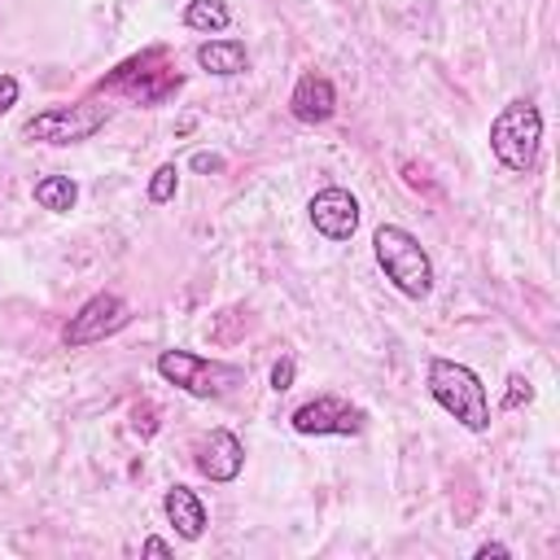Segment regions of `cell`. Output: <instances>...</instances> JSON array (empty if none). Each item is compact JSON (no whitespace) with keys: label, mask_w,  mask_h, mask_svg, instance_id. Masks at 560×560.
I'll use <instances>...</instances> for the list:
<instances>
[{"label":"cell","mask_w":560,"mask_h":560,"mask_svg":"<svg viewBox=\"0 0 560 560\" xmlns=\"http://www.w3.org/2000/svg\"><path fill=\"white\" fill-rule=\"evenodd\" d=\"M153 368H158V376L166 385H175V389H184L192 398H223L245 381V372L236 363L206 359L197 350H162Z\"/></svg>","instance_id":"cell-4"},{"label":"cell","mask_w":560,"mask_h":560,"mask_svg":"<svg viewBox=\"0 0 560 560\" xmlns=\"http://www.w3.org/2000/svg\"><path fill=\"white\" fill-rule=\"evenodd\" d=\"M306 214L315 223V232L324 241H350L359 232V197L341 184H328L319 188L311 201H306Z\"/></svg>","instance_id":"cell-8"},{"label":"cell","mask_w":560,"mask_h":560,"mask_svg":"<svg viewBox=\"0 0 560 560\" xmlns=\"http://www.w3.org/2000/svg\"><path fill=\"white\" fill-rule=\"evenodd\" d=\"M197 66L206 74L232 79V74H245L249 70V48L241 39H201L197 44Z\"/></svg>","instance_id":"cell-12"},{"label":"cell","mask_w":560,"mask_h":560,"mask_svg":"<svg viewBox=\"0 0 560 560\" xmlns=\"http://www.w3.org/2000/svg\"><path fill=\"white\" fill-rule=\"evenodd\" d=\"M538 149H542V114H538V105L525 101V96L499 105V114L490 118V153L499 158V166L512 171V175H525V171H534Z\"/></svg>","instance_id":"cell-3"},{"label":"cell","mask_w":560,"mask_h":560,"mask_svg":"<svg viewBox=\"0 0 560 560\" xmlns=\"http://www.w3.org/2000/svg\"><path fill=\"white\" fill-rule=\"evenodd\" d=\"M184 26L201 31V35H219V31L232 26V9H228V0H188L184 4Z\"/></svg>","instance_id":"cell-14"},{"label":"cell","mask_w":560,"mask_h":560,"mask_svg":"<svg viewBox=\"0 0 560 560\" xmlns=\"http://www.w3.org/2000/svg\"><path fill=\"white\" fill-rule=\"evenodd\" d=\"M127 319H131V306H127L118 293L101 289V293H92V298L66 319L61 341H66L70 350H79V346H96V341L114 337L118 328H127Z\"/></svg>","instance_id":"cell-7"},{"label":"cell","mask_w":560,"mask_h":560,"mask_svg":"<svg viewBox=\"0 0 560 560\" xmlns=\"http://www.w3.org/2000/svg\"><path fill=\"white\" fill-rule=\"evenodd\" d=\"M363 424H368V411L337 394H315L289 411V429L302 438H354L363 433Z\"/></svg>","instance_id":"cell-6"},{"label":"cell","mask_w":560,"mask_h":560,"mask_svg":"<svg viewBox=\"0 0 560 560\" xmlns=\"http://www.w3.org/2000/svg\"><path fill=\"white\" fill-rule=\"evenodd\" d=\"M192 464H197V472H201L206 481L228 486V481H236L241 468H245V446H241V438H236L232 429H210V433L197 442Z\"/></svg>","instance_id":"cell-9"},{"label":"cell","mask_w":560,"mask_h":560,"mask_svg":"<svg viewBox=\"0 0 560 560\" xmlns=\"http://www.w3.org/2000/svg\"><path fill=\"white\" fill-rule=\"evenodd\" d=\"M490 556H494V560H508L512 547H503V542H481V547H477V560H490Z\"/></svg>","instance_id":"cell-20"},{"label":"cell","mask_w":560,"mask_h":560,"mask_svg":"<svg viewBox=\"0 0 560 560\" xmlns=\"http://www.w3.org/2000/svg\"><path fill=\"white\" fill-rule=\"evenodd\" d=\"M293 376H298V363H293V354H280V359L271 363V389H276V394H284V389L293 385Z\"/></svg>","instance_id":"cell-17"},{"label":"cell","mask_w":560,"mask_h":560,"mask_svg":"<svg viewBox=\"0 0 560 560\" xmlns=\"http://www.w3.org/2000/svg\"><path fill=\"white\" fill-rule=\"evenodd\" d=\"M105 122H109V109H105V105H96V101H74V105H48V109L31 114L18 136H22L26 144H57V149H66V144L92 140Z\"/></svg>","instance_id":"cell-5"},{"label":"cell","mask_w":560,"mask_h":560,"mask_svg":"<svg viewBox=\"0 0 560 560\" xmlns=\"http://www.w3.org/2000/svg\"><path fill=\"white\" fill-rule=\"evenodd\" d=\"M372 254H376V267L385 271V280H389L402 298L420 302V298L433 293V258H429V249L420 245V236L407 232L402 223H381V228L372 232Z\"/></svg>","instance_id":"cell-2"},{"label":"cell","mask_w":560,"mask_h":560,"mask_svg":"<svg viewBox=\"0 0 560 560\" xmlns=\"http://www.w3.org/2000/svg\"><path fill=\"white\" fill-rule=\"evenodd\" d=\"M31 197H35V206H39V210L70 214V210H74V201H79V184H74L70 175H44V179H35Z\"/></svg>","instance_id":"cell-13"},{"label":"cell","mask_w":560,"mask_h":560,"mask_svg":"<svg viewBox=\"0 0 560 560\" xmlns=\"http://www.w3.org/2000/svg\"><path fill=\"white\" fill-rule=\"evenodd\" d=\"M140 556H171V542H166V538H153V534H149V538L140 542Z\"/></svg>","instance_id":"cell-19"},{"label":"cell","mask_w":560,"mask_h":560,"mask_svg":"<svg viewBox=\"0 0 560 560\" xmlns=\"http://www.w3.org/2000/svg\"><path fill=\"white\" fill-rule=\"evenodd\" d=\"M162 512H166V521L175 525V534H179L184 542H197V538L206 534V525H210V512H206L201 494L188 490V486H171V490L162 494Z\"/></svg>","instance_id":"cell-11"},{"label":"cell","mask_w":560,"mask_h":560,"mask_svg":"<svg viewBox=\"0 0 560 560\" xmlns=\"http://www.w3.org/2000/svg\"><path fill=\"white\" fill-rule=\"evenodd\" d=\"M529 402H534V385H529V376L512 372V376H508V389H503V411H521V407H529Z\"/></svg>","instance_id":"cell-16"},{"label":"cell","mask_w":560,"mask_h":560,"mask_svg":"<svg viewBox=\"0 0 560 560\" xmlns=\"http://www.w3.org/2000/svg\"><path fill=\"white\" fill-rule=\"evenodd\" d=\"M192 166H197V171H219V166H223V158H214V153H197V158H192Z\"/></svg>","instance_id":"cell-21"},{"label":"cell","mask_w":560,"mask_h":560,"mask_svg":"<svg viewBox=\"0 0 560 560\" xmlns=\"http://www.w3.org/2000/svg\"><path fill=\"white\" fill-rule=\"evenodd\" d=\"M18 96H22V83L13 74H0V114H9L18 105Z\"/></svg>","instance_id":"cell-18"},{"label":"cell","mask_w":560,"mask_h":560,"mask_svg":"<svg viewBox=\"0 0 560 560\" xmlns=\"http://www.w3.org/2000/svg\"><path fill=\"white\" fill-rule=\"evenodd\" d=\"M175 188H179V166H175V162H162V166L149 175L144 197H149L153 206H166V201H175Z\"/></svg>","instance_id":"cell-15"},{"label":"cell","mask_w":560,"mask_h":560,"mask_svg":"<svg viewBox=\"0 0 560 560\" xmlns=\"http://www.w3.org/2000/svg\"><path fill=\"white\" fill-rule=\"evenodd\" d=\"M289 114H293L298 122H306V127L328 122V118L337 114V88H332V79L319 74V70H306V74L293 83V92H289Z\"/></svg>","instance_id":"cell-10"},{"label":"cell","mask_w":560,"mask_h":560,"mask_svg":"<svg viewBox=\"0 0 560 560\" xmlns=\"http://www.w3.org/2000/svg\"><path fill=\"white\" fill-rule=\"evenodd\" d=\"M424 385H429V398L451 420H459L468 433H486L490 429V394H486L481 376L468 363L446 359V354H433L424 363Z\"/></svg>","instance_id":"cell-1"}]
</instances>
